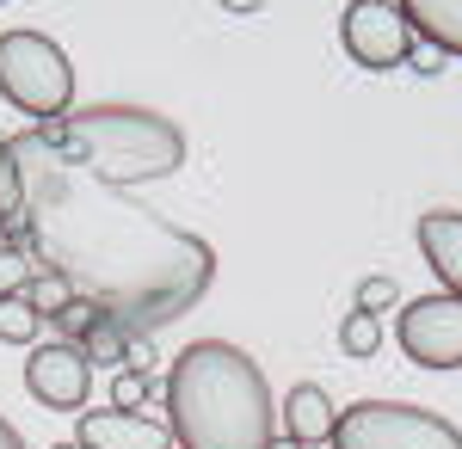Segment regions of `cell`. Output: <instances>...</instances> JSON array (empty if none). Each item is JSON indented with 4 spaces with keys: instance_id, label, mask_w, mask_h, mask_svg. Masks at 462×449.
<instances>
[{
    "instance_id": "cell-1",
    "label": "cell",
    "mask_w": 462,
    "mask_h": 449,
    "mask_svg": "<svg viewBox=\"0 0 462 449\" xmlns=\"http://www.w3.org/2000/svg\"><path fill=\"white\" fill-rule=\"evenodd\" d=\"M13 160L25 185V252L37 271H56L111 326H124L130 339H154L210 296L216 246L204 234L167 222L117 185H99L80 167L50 160L32 136H13Z\"/></svg>"
},
{
    "instance_id": "cell-2",
    "label": "cell",
    "mask_w": 462,
    "mask_h": 449,
    "mask_svg": "<svg viewBox=\"0 0 462 449\" xmlns=\"http://www.w3.org/2000/svg\"><path fill=\"white\" fill-rule=\"evenodd\" d=\"M173 449H272L278 400L235 339H191L161 381Z\"/></svg>"
},
{
    "instance_id": "cell-3",
    "label": "cell",
    "mask_w": 462,
    "mask_h": 449,
    "mask_svg": "<svg viewBox=\"0 0 462 449\" xmlns=\"http://www.w3.org/2000/svg\"><path fill=\"white\" fill-rule=\"evenodd\" d=\"M25 136L50 160L80 167L117 191L173 179L185 167V130L167 111H148V105H87V111H69L62 124H32Z\"/></svg>"
},
{
    "instance_id": "cell-4",
    "label": "cell",
    "mask_w": 462,
    "mask_h": 449,
    "mask_svg": "<svg viewBox=\"0 0 462 449\" xmlns=\"http://www.w3.org/2000/svg\"><path fill=\"white\" fill-rule=\"evenodd\" d=\"M0 99L32 124H62L74 111V62L50 32L13 25L0 32Z\"/></svg>"
},
{
    "instance_id": "cell-5",
    "label": "cell",
    "mask_w": 462,
    "mask_h": 449,
    "mask_svg": "<svg viewBox=\"0 0 462 449\" xmlns=\"http://www.w3.org/2000/svg\"><path fill=\"white\" fill-rule=\"evenodd\" d=\"M327 449H462V431L431 407L357 400V407H339Z\"/></svg>"
},
{
    "instance_id": "cell-6",
    "label": "cell",
    "mask_w": 462,
    "mask_h": 449,
    "mask_svg": "<svg viewBox=\"0 0 462 449\" xmlns=\"http://www.w3.org/2000/svg\"><path fill=\"white\" fill-rule=\"evenodd\" d=\"M339 43H346V56H352L357 69H370V74L407 69L413 50H420V37H413L407 13L394 0H352L339 13Z\"/></svg>"
},
{
    "instance_id": "cell-7",
    "label": "cell",
    "mask_w": 462,
    "mask_h": 449,
    "mask_svg": "<svg viewBox=\"0 0 462 449\" xmlns=\"http://www.w3.org/2000/svg\"><path fill=\"white\" fill-rule=\"evenodd\" d=\"M394 339L420 370H462V296L431 289L394 314Z\"/></svg>"
},
{
    "instance_id": "cell-8",
    "label": "cell",
    "mask_w": 462,
    "mask_h": 449,
    "mask_svg": "<svg viewBox=\"0 0 462 449\" xmlns=\"http://www.w3.org/2000/svg\"><path fill=\"white\" fill-rule=\"evenodd\" d=\"M25 388H32L37 407L50 413H87V394H93V363L87 351L69 339H37L25 357Z\"/></svg>"
},
{
    "instance_id": "cell-9",
    "label": "cell",
    "mask_w": 462,
    "mask_h": 449,
    "mask_svg": "<svg viewBox=\"0 0 462 449\" xmlns=\"http://www.w3.org/2000/svg\"><path fill=\"white\" fill-rule=\"evenodd\" d=\"M80 449H173V431L148 413H117V407H99V413H80V431H74Z\"/></svg>"
},
{
    "instance_id": "cell-10",
    "label": "cell",
    "mask_w": 462,
    "mask_h": 449,
    "mask_svg": "<svg viewBox=\"0 0 462 449\" xmlns=\"http://www.w3.org/2000/svg\"><path fill=\"white\" fill-rule=\"evenodd\" d=\"M333 418H339V407H333V394L320 388V381H296L284 400H278V431H284V444L296 449H315L333 437Z\"/></svg>"
},
{
    "instance_id": "cell-11",
    "label": "cell",
    "mask_w": 462,
    "mask_h": 449,
    "mask_svg": "<svg viewBox=\"0 0 462 449\" xmlns=\"http://www.w3.org/2000/svg\"><path fill=\"white\" fill-rule=\"evenodd\" d=\"M413 234H420V259L444 283V296H462V209H426Z\"/></svg>"
},
{
    "instance_id": "cell-12",
    "label": "cell",
    "mask_w": 462,
    "mask_h": 449,
    "mask_svg": "<svg viewBox=\"0 0 462 449\" xmlns=\"http://www.w3.org/2000/svg\"><path fill=\"white\" fill-rule=\"evenodd\" d=\"M407 13V25L420 43H431L438 56H462V0H394Z\"/></svg>"
},
{
    "instance_id": "cell-13",
    "label": "cell",
    "mask_w": 462,
    "mask_h": 449,
    "mask_svg": "<svg viewBox=\"0 0 462 449\" xmlns=\"http://www.w3.org/2000/svg\"><path fill=\"white\" fill-rule=\"evenodd\" d=\"M19 222H25V185L13 160V136H0V241H19Z\"/></svg>"
},
{
    "instance_id": "cell-14",
    "label": "cell",
    "mask_w": 462,
    "mask_h": 449,
    "mask_svg": "<svg viewBox=\"0 0 462 449\" xmlns=\"http://www.w3.org/2000/svg\"><path fill=\"white\" fill-rule=\"evenodd\" d=\"M80 351H87V363H93V370H130V333H124V326H111V320H99V326L80 339Z\"/></svg>"
},
{
    "instance_id": "cell-15",
    "label": "cell",
    "mask_w": 462,
    "mask_h": 449,
    "mask_svg": "<svg viewBox=\"0 0 462 449\" xmlns=\"http://www.w3.org/2000/svg\"><path fill=\"white\" fill-rule=\"evenodd\" d=\"M37 339H43L37 308L25 302V296H6V302H0V345H25V351H32Z\"/></svg>"
},
{
    "instance_id": "cell-16",
    "label": "cell",
    "mask_w": 462,
    "mask_h": 449,
    "mask_svg": "<svg viewBox=\"0 0 462 449\" xmlns=\"http://www.w3.org/2000/svg\"><path fill=\"white\" fill-rule=\"evenodd\" d=\"M339 351H346V357H376V351H383V320L352 308L339 320Z\"/></svg>"
},
{
    "instance_id": "cell-17",
    "label": "cell",
    "mask_w": 462,
    "mask_h": 449,
    "mask_svg": "<svg viewBox=\"0 0 462 449\" xmlns=\"http://www.w3.org/2000/svg\"><path fill=\"white\" fill-rule=\"evenodd\" d=\"M37 277V259L25 252V241H0V302L25 296V283Z\"/></svg>"
},
{
    "instance_id": "cell-18",
    "label": "cell",
    "mask_w": 462,
    "mask_h": 449,
    "mask_svg": "<svg viewBox=\"0 0 462 449\" xmlns=\"http://www.w3.org/2000/svg\"><path fill=\"white\" fill-rule=\"evenodd\" d=\"M25 302H32V308H37V320L50 326V320H56V314H62V308L74 302V289H69V283H62L56 271H37L32 283H25Z\"/></svg>"
},
{
    "instance_id": "cell-19",
    "label": "cell",
    "mask_w": 462,
    "mask_h": 449,
    "mask_svg": "<svg viewBox=\"0 0 462 449\" xmlns=\"http://www.w3.org/2000/svg\"><path fill=\"white\" fill-rule=\"evenodd\" d=\"M154 388H161V381L148 376V370H117V376H111V407H117V413H136L143 400H154Z\"/></svg>"
},
{
    "instance_id": "cell-20",
    "label": "cell",
    "mask_w": 462,
    "mask_h": 449,
    "mask_svg": "<svg viewBox=\"0 0 462 449\" xmlns=\"http://www.w3.org/2000/svg\"><path fill=\"white\" fill-rule=\"evenodd\" d=\"M99 320H106V314L93 308V302H80V296H74V302H69L62 314H56L50 326H56V339H69V345H80V339H87V333H93Z\"/></svg>"
},
{
    "instance_id": "cell-21",
    "label": "cell",
    "mask_w": 462,
    "mask_h": 449,
    "mask_svg": "<svg viewBox=\"0 0 462 449\" xmlns=\"http://www.w3.org/2000/svg\"><path fill=\"white\" fill-rule=\"evenodd\" d=\"M394 302H401V283H394V277H364V283H357V302L352 308L357 314H376V320H383V308H394Z\"/></svg>"
},
{
    "instance_id": "cell-22",
    "label": "cell",
    "mask_w": 462,
    "mask_h": 449,
    "mask_svg": "<svg viewBox=\"0 0 462 449\" xmlns=\"http://www.w3.org/2000/svg\"><path fill=\"white\" fill-rule=\"evenodd\" d=\"M444 62H450V56H438V50H431V43H420V50H413V62H407V69H413V74H444Z\"/></svg>"
},
{
    "instance_id": "cell-23",
    "label": "cell",
    "mask_w": 462,
    "mask_h": 449,
    "mask_svg": "<svg viewBox=\"0 0 462 449\" xmlns=\"http://www.w3.org/2000/svg\"><path fill=\"white\" fill-rule=\"evenodd\" d=\"M216 6H222V13H241V19H247V13H259L265 0H216Z\"/></svg>"
},
{
    "instance_id": "cell-24",
    "label": "cell",
    "mask_w": 462,
    "mask_h": 449,
    "mask_svg": "<svg viewBox=\"0 0 462 449\" xmlns=\"http://www.w3.org/2000/svg\"><path fill=\"white\" fill-rule=\"evenodd\" d=\"M0 449H25V437H19V431H13L6 418H0Z\"/></svg>"
},
{
    "instance_id": "cell-25",
    "label": "cell",
    "mask_w": 462,
    "mask_h": 449,
    "mask_svg": "<svg viewBox=\"0 0 462 449\" xmlns=\"http://www.w3.org/2000/svg\"><path fill=\"white\" fill-rule=\"evenodd\" d=\"M272 449H296V444H284V437H278V444H272Z\"/></svg>"
},
{
    "instance_id": "cell-26",
    "label": "cell",
    "mask_w": 462,
    "mask_h": 449,
    "mask_svg": "<svg viewBox=\"0 0 462 449\" xmlns=\"http://www.w3.org/2000/svg\"><path fill=\"white\" fill-rule=\"evenodd\" d=\"M50 449H80V444H50Z\"/></svg>"
}]
</instances>
